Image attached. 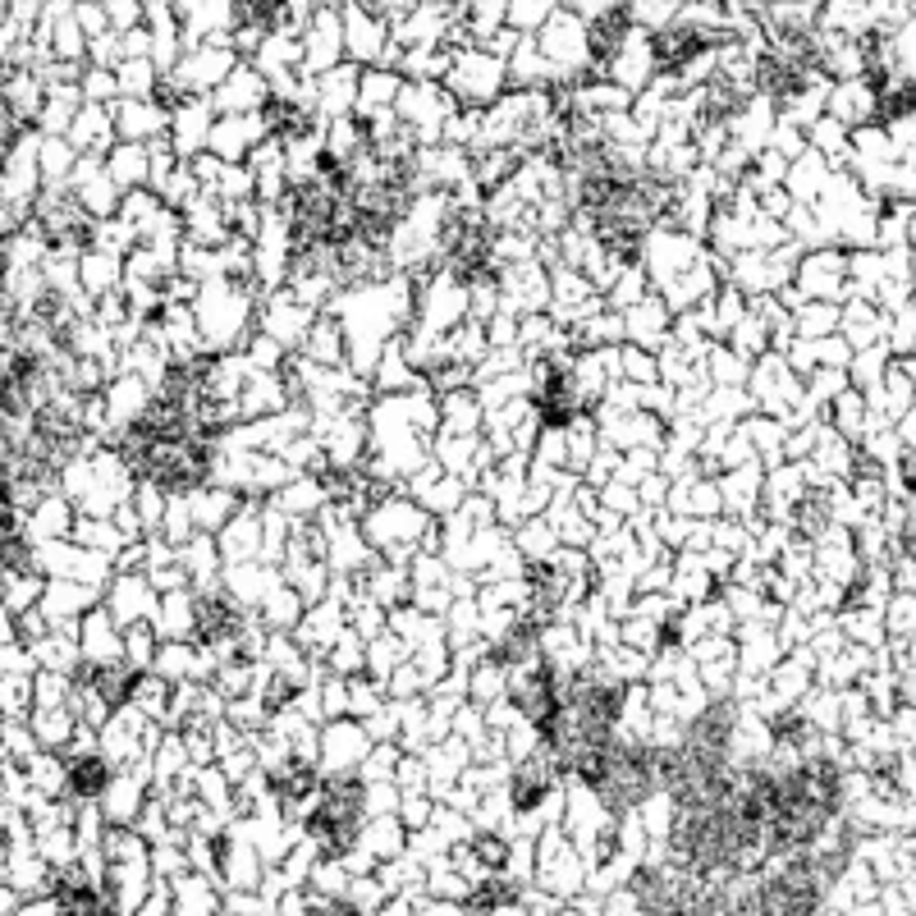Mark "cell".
Returning <instances> with one entry per match:
<instances>
[{"mask_svg":"<svg viewBox=\"0 0 916 916\" xmlns=\"http://www.w3.org/2000/svg\"><path fill=\"white\" fill-rule=\"evenodd\" d=\"M65 780H69V793H74V797L92 802V797H97V793L110 784V765H106L101 757H78V761H69Z\"/></svg>","mask_w":916,"mask_h":916,"instance_id":"obj_1","label":"cell"}]
</instances>
